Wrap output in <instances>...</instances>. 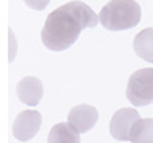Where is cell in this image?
<instances>
[{
	"label": "cell",
	"mask_w": 153,
	"mask_h": 143,
	"mask_svg": "<svg viewBox=\"0 0 153 143\" xmlns=\"http://www.w3.org/2000/svg\"><path fill=\"white\" fill-rule=\"evenodd\" d=\"M132 143H153V118H139L131 129Z\"/></svg>",
	"instance_id": "obj_10"
},
{
	"label": "cell",
	"mask_w": 153,
	"mask_h": 143,
	"mask_svg": "<svg viewBox=\"0 0 153 143\" xmlns=\"http://www.w3.org/2000/svg\"><path fill=\"white\" fill-rule=\"evenodd\" d=\"M126 96L132 106L145 107L153 103V68L132 73L126 89Z\"/></svg>",
	"instance_id": "obj_3"
},
{
	"label": "cell",
	"mask_w": 153,
	"mask_h": 143,
	"mask_svg": "<svg viewBox=\"0 0 153 143\" xmlns=\"http://www.w3.org/2000/svg\"><path fill=\"white\" fill-rule=\"evenodd\" d=\"M25 4L34 10H43L51 0H24Z\"/></svg>",
	"instance_id": "obj_11"
},
{
	"label": "cell",
	"mask_w": 153,
	"mask_h": 143,
	"mask_svg": "<svg viewBox=\"0 0 153 143\" xmlns=\"http://www.w3.org/2000/svg\"><path fill=\"white\" fill-rule=\"evenodd\" d=\"M134 51L140 59L153 62V27L143 29L134 38Z\"/></svg>",
	"instance_id": "obj_8"
},
{
	"label": "cell",
	"mask_w": 153,
	"mask_h": 143,
	"mask_svg": "<svg viewBox=\"0 0 153 143\" xmlns=\"http://www.w3.org/2000/svg\"><path fill=\"white\" fill-rule=\"evenodd\" d=\"M98 22L89 5L79 0L69 1L47 16L41 33L42 43L50 51H64L76 43L82 30L96 27Z\"/></svg>",
	"instance_id": "obj_1"
},
{
	"label": "cell",
	"mask_w": 153,
	"mask_h": 143,
	"mask_svg": "<svg viewBox=\"0 0 153 143\" xmlns=\"http://www.w3.org/2000/svg\"><path fill=\"white\" fill-rule=\"evenodd\" d=\"M16 94L20 102L26 106H38L43 96V83L37 77L27 76L17 83Z\"/></svg>",
	"instance_id": "obj_7"
},
{
	"label": "cell",
	"mask_w": 153,
	"mask_h": 143,
	"mask_svg": "<svg viewBox=\"0 0 153 143\" xmlns=\"http://www.w3.org/2000/svg\"><path fill=\"white\" fill-rule=\"evenodd\" d=\"M47 143H80V133L68 122H59L50 130Z\"/></svg>",
	"instance_id": "obj_9"
},
{
	"label": "cell",
	"mask_w": 153,
	"mask_h": 143,
	"mask_svg": "<svg viewBox=\"0 0 153 143\" xmlns=\"http://www.w3.org/2000/svg\"><path fill=\"white\" fill-rule=\"evenodd\" d=\"M41 124H42V116L38 111H22L13 122L12 134L17 141L27 142L37 135Z\"/></svg>",
	"instance_id": "obj_4"
},
{
	"label": "cell",
	"mask_w": 153,
	"mask_h": 143,
	"mask_svg": "<svg viewBox=\"0 0 153 143\" xmlns=\"http://www.w3.org/2000/svg\"><path fill=\"white\" fill-rule=\"evenodd\" d=\"M98 20L110 31L128 30L139 25L141 8L135 0H110L101 9Z\"/></svg>",
	"instance_id": "obj_2"
},
{
	"label": "cell",
	"mask_w": 153,
	"mask_h": 143,
	"mask_svg": "<svg viewBox=\"0 0 153 143\" xmlns=\"http://www.w3.org/2000/svg\"><path fill=\"white\" fill-rule=\"evenodd\" d=\"M140 118V114L135 108H122L113 114L110 120V134L117 141H130L131 129Z\"/></svg>",
	"instance_id": "obj_5"
},
{
	"label": "cell",
	"mask_w": 153,
	"mask_h": 143,
	"mask_svg": "<svg viewBox=\"0 0 153 143\" xmlns=\"http://www.w3.org/2000/svg\"><path fill=\"white\" fill-rule=\"evenodd\" d=\"M98 121V111L89 104L74 107L68 113V124L77 133H86Z\"/></svg>",
	"instance_id": "obj_6"
}]
</instances>
